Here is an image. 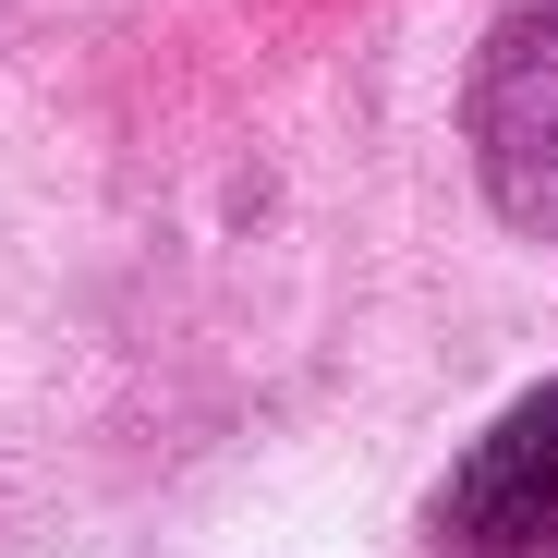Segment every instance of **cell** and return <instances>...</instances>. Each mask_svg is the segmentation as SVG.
I'll return each instance as SVG.
<instances>
[{
  "instance_id": "cell-2",
  "label": "cell",
  "mask_w": 558,
  "mask_h": 558,
  "mask_svg": "<svg viewBox=\"0 0 558 558\" xmlns=\"http://www.w3.org/2000/svg\"><path fill=\"white\" fill-rule=\"evenodd\" d=\"M474 146H486L498 207L558 243V13L498 25V49L474 73Z\"/></svg>"
},
{
  "instance_id": "cell-1",
  "label": "cell",
  "mask_w": 558,
  "mask_h": 558,
  "mask_svg": "<svg viewBox=\"0 0 558 558\" xmlns=\"http://www.w3.org/2000/svg\"><path fill=\"white\" fill-rule=\"evenodd\" d=\"M437 534L474 546V558H558V377L461 449V474L437 498Z\"/></svg>"
}]
</instances>
